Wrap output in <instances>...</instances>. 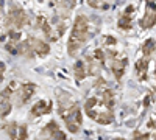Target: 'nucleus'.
<instances>
[{
  "mask_svg": "<svg viewBox=\"0 0 156 140\" xmlns=\"http://www.w3.org/2000/svg\"><path fill=\"white\" fill-rule=\"evenodd\" d=\"M87 19L84 16H76L73 28H72V37H75L76 41H80L81 44H84L89 39V33H87Z\"/></svg>",
  "mask_w": 156,
  "mask_h": 140,
  "instance_id": "obj_1",
  "label": "nucleus"
},
{
  "mask_svg": "<svg viewBox=\"0 0 156 140\" xmlns=\"http://www.w3.org/2000/svg\"><path fill=\"white\" fill-rule=\"evenodd\" d=\"M156 23V6L151 0H147V6H145V14L140 20V27L144 30L151 28L153 25Z\"/></svg>",
  "mask_w": 156,
  "mask_h": 140,
  "instance_id": "obj_2",
  "label": "nucleus"
},
{
  "mask_svg": "<svg viewBox=\"0 0 156 140\" xmlns=\"http://www.w3.org/2000/svg\"><path fill=\"white\" fill-rule=\"evenodd\" d=\"M28 22L27 19V14H25V11L22 8H17V6H12L8 12V23L14 25V27H22Z\"/></svg>",
  "mask_w": 156,
  "mask_h": 140,
  "instance_id": "obj_3",
  "label": "nucleus"
},
{
  "mask_svg": "<svg viewBox=\"0 0 156 140\" xmlns=\"http://www.w3.org/2000/svg\"><path fill=\"white\" fill-rule=\"evenodd\" d=\"M86 114L89 115V118H92V120L98 121L100 125H109V123L114 121V115H112V112H111V111H101V112H97L95 108H92V109L86 111Z\"/></svg>",
  "mask_w": 156,
  "mask_h": 140,
  "instance_id": "obj_4",
  "label": "nucleus"
},
{
  "mask_svg": "<svg viewBox=\"0 0 156 140\" xmlns=\"http://www.w3.org/2000/svg\"><path fill=\"white\" fill-rule=\"evenodd\" d=\"M34 90H36V86H34V84H31V83H25V84H22L20 89H19V94H17V98L20 100V104L27 103V101L33 97Z\"/></svg>",
  "mask_w": 156,
  "mask_h": 140,
  "instance_id": "obj_5",
  "label": "nucleus"
},
{
  "mask_svg": "<svg viewBox=\"0 0 156 140\" xmlns=\"http://www.w3.org/2000/svg\"><path fill=\"white\" fill-rule=\"evenodd\" d=\"M50 111H51V101H48V100H39L31 108L30 114H33L34 117H39V115H44V114H48Z\"/></svg>",
  "mask_w": 156,
  "mask_h": 140,
  "instance_id": "obj_6",
  "label": "nucleus"
},
{
  "mask_svg": "<svg viewBox=\"0 0 156 140\" xmlns=\"http://www.w3.org/2000/svg\"><path fill=\"white\" fill-rule=\"evenodd\" d=\"M117 58H119V56H115V58L111 59V70H112V73H114L115 78H117V80H120L122 76H123V73H125L126 59H125V58L117 59Z\"/></svg>",
  "mask_w": 156,
  "mask_h": 140,
  "instance_id": "obj_7",
  "label": "nucleus"
},
{
  "mask_svg": "<svg viewBox=\"0 0 156 140\" xmlns=\"http://www.w3.org/2000/svg\"><path fill=\"white\" fill-rule=\"evenodd\" d=\"M133 12H134V6H128V8L125 9V12L122 14V17L119 19V22H117L119 28H122V30H129V28H131Z\"/></svg>",
  "mask_w": 156,
  "mask_h": 140,
  "instance_id": "obj_8",
  "label": "nucleus"
},
{
  "mask_svg": "<svg viewBox=\"0 0 156 140\" xmlns=\"http://www.w3.org/2000/svg\"><path fill=\"white\" fill-rule=\"evenodd\" d=\"M30 44H31V47H33V52H36L39 56H45V55H48V52H50L48 44H45L44 41L36 39V37H30Z\"/></svg>",
  "mask_w": 156,
  "mask_h": 140,
  "instance_id": "obj_9",
  "label": "nucleus"
},
{
  "mask_svg": "<svg viewBox=\"0 0 156 140\" xmlns=\"http://www.w3.org/2000/svg\"><path fill=\"white\" fill-rule=\"evenodd\" d=\"M136 70H137V76L140 81L147 80V70H148V59H139L136 62Z\"/></svg>",
  "mask_w": 156,
  "mask_h": 140,
  "instance_id": "obj_10",
  "label": "nucleus"
},
{
  "mask_svg": "<svg viewBox=\"0 0 156 140\" xmlns=\"http://www.w3.org/2000/svg\"><path fill=\"white\" fill-rule=\"evenodd\" d=\"M73 73H75V78L78 81H81L86 78V75H87V70H86V64L83 61H76L75 62V66H73Z\"/></svg>",
  "mask_w": 156,
  "mask_h": 140,
  "instance_id": "obj_11",
  "label": "nucleus"
},
{
  "mask_svg": "<svg viewBox=\"0 0 156 140\" xmlns=\"http://www.w3.org/2000/svg\"><path fill=\"white\" fill-rule=\"evenodd\" d=\"M41 28H42V31H44V34L47 36V39L48 41H51V42H56L58 41V33H55L53 30H51V27L48 25V22L47 20H44V23L41 25Z\"/></svg>",
  "mask_w": 156,
  "mask_h": 140,
  "instance_id": "obj_12",
  "label": "nucleus"
},
{
  "mask_svg": "<svg viewBox=\"0 0 156 140\" xmlns=\"http://www.w3.org/2000/svg\"><path fill=\"white\" fill-rule=\"evenodd\" d=\"M101 98H103V104H105L108 109H111L114 106V95L109 89H101Z\"/></svg>",
  "mask_w": 156,
  "mask_h": 140,
  "instance_id": "obj_13",
  "label": "nucleus"
},
{
  "mask_svg": "<svg viewBox=\"0 0 156 140\" xmlns=\"http://www.w3.org/2000/svg\"><path fill=\"white\" fill-rule=\"evenodd\" d=\"M17 53L23 55V56H28V58H33V47L30 44V41H25L22 44L17 45Z\"/></svg>",
  "mask_w": 156,
  "mask_h": 140,
  "instance_id": "obj_14",
  "label": "nucleus"
},
{
  "mask_svg": "<svg viewBox=\"0 0 156 140\" xmlns=\"http://www.w3.org/2000/svg\"><path fill=\"white\" fill-rule=\"evenodd\" d=\"M80 48H81V42L76 41L75 37L70 36V39H69V42H67V52H69V55H70V56H75L76 52H78Z\"/></svg>",
  "mask_w": 156,
  "mask_h": 140,
  "instance_id": "obj_15",
  "label": "nucleus"
},
{
  "mask_svg": "<svg viewBox=\"0 0 156 140\" xmlns=\"http://www.w3.org/2000/svg\"><path fill=\"white\" fill-rule=\"evenodd\" d=\"M154 50H156V42H154V39H147L145 44H144V47H142V53H144V56L148 58V56L154 52Z\"/></svg>",
  "mask_w": 156,
  "mask_h": 140,
  "instance_id": "obj_16",
  "label": "nucleus"
},
{
  "mask_svg": "<svg viewBox=\"0 0 156 140\" xmlns=\"http://www.w3.org/2000/svg\"><path fill=\"white\" fill-rule=\"evenodd\" d=\"M87 5L95 9H108L109 8L108 0H87Z\"/></svg>",
  "mask_w": 156,
  "mask_h": 140,
  "instance_id": "obj_17",
  "label": "nucleus"
},
{
  "mask_svg": "<svg viewBox=\"0 0 156 140\" xmlns=\"http://www.w3.org/2000/svg\"><path fill=\"white\" fill-rule=\"evenodd\" d=\"M11 111V104H9V100L6 101H0V117H6Z\"/></svg>",
  "mask_w": 156,
  "mask_h": 140,
  "instance_id": "obj_18",
  "label": "nucleus"
},
{
  "mask_svg": "<svg viewBox=\"0 0 156 140\" xmlns=\"http://www.w3.org/2000/svg\"><path fill=\"white\" fill-rule=\"evenodd\" d=\"M5 129L8 132V135L11 138H17V129H19V126L16 123H9L8 126H5Z\"/></svg>",
  "mask_w": 156,
  "mask_h": 140,
  "instance_id": "obj_19",
  "label": "nucleus"
},
{
  "mask_svg": "<svg viewBox=\"0 0 156 140\" xmlns=\"http://www.w3.org/2000/svg\"><path fill=\"white\" fill-rule=\"evenodd\" d=\"M56 129H59V128H58V123H56V121H50V123L45 126V128L42 129V132H41V134H42V135H45V134H48V135H50V134H53Z\"/></svg>",
  "mask_w": 156,
  "mask_h": 140,
  "instance_id": "obj_20",
  "label": "nucleus"
},
{
  "mask_svg": "<svg viewBox=\"0 0 156 140\" xmlns=\"http://www.w3.org/2000/svg\"><path fill=\"white\" fill-rule=\"evenodd\" d=\"M17 137L20 140H25V138H28V132H27V126H19V129H17Z\"/></svg>",
  "mask_w": 156,
  "mask_h": 140,
  "instance_id": "obj_21",
  "label": "nucleus"
},
{
  "mask_svg": "<svg viewBox=\"0 0 156 140\" xmlns=\"http://www.w3.org/2000/svg\"><path fill=\"white\" fill-rule=\"evenodd\" d=\"M11 94H12V89H11V87H6L5 90L0 94V101H6V100H9Z\"/></svg>",
  "mask_w": 156,
  "mask_h": 140,
  "instance_id": "obj_22",
  "label": "nucleus"
},
{
  "mask_svg": "<svg viewBox=\"0 0 156 140\" xmlns=\"http://www.w3.org/2000/svg\"><path fill=\"white\" fill-rule=\"evenodd\" d=\"M98 104V101H97V98H89L87 101H86V104H84V109L86 111H89V109H92V108H95Z\"/></svg>",
  "mask_w": 156,
  "mask_h": 140,
  "instance_id": "obj_23",
  "label": "nucleus"
},
{
  "mask_svg": "<svg viewBox=\"0 0 156 140\" xmlns=\"http://www.w3.org/2000/svg\"><path fill=\"white\" fill-rule=\"evenodd\" d=\"M8 36H9V39L12 42H19V39H20V33L19 31H9Z\"/></svg>",
  "mask_w": 156,
  "mask_h": 140,
  "instance_id": "obj_24",
  "label": "nucleus"
},
{
  "mask_svg": "<svg viewBox=\"0 0 156 140\" xmlns=\"http://www.w3.org/2000/svg\"><path fill=\"white\" fill-rule=\"evenodd\" d=\"M94 59H97L98 62H103L105 61V53H103L101 50H95L94 52Z\"/></svg>",
  "mask_w": 156,
  "mask_h": 140,
  "instance_id": "obj_25",
  "label": "nucleus"
},
{
  "mask_svg": "<svg viewBox=\"0 0 156 140\" xmlns=\"http://www.w3.org/2000/svg\"><path fill=\"white\" fill-rule=\"evenodd\" d=\"M75 3H76V0H62V5L66 9H72L75 6Z\"/></svg>",
  "mask_w": 156,
  "mask_h": 140,
  "instance_id": "obj_26",
  "label": "nucleus"
},
{
  "mask_svg": "<svg viewBox=\"0 0 156 140\" xmlns=\"http://www.w3.org/2000/svg\"><path fill=\"white\" fill-rule=\"evenodd\" d=\"M50 137L51 138H66V134H64L62 131H59V129H56L53 134H50Z\"/></svg>",
  "mask_w": 156,
  "mask_h": 140,
  "instance_id": "obj_27",
  "label": "nucleus"
},
{
  "mask_svg": "<svg viewBox=\"0 0 156 140\" xmlns=\"http://www.w3.org/2000/svg\"><path fill=\"white\" fill-rule=\"evenodd\" d=\"M6 50L11 55H17V47L14 44H6Z\"/></svg>",
  "mask_w": 156,
  "mask_h": 140,
  "instance_id": "obj_28",
  "label": "nucleus"
},
{
  "mask_svg": "<svg viewBox=\"0 0 156 140\" xmlns=\"http://www.w3.org/2000/svg\"><path fill=\"white\" fill-rule=\"evenodd\" d=\"M133 137H134V138H148V137H150V134H148V132H145V134H142V132L136 131V132L133 134Z\"/></svg>",
  "mask_w": 156,
  "mask_h": 140,
  "instance_id": "obj_29",
  "label": "nucleus"
},
{
  "mask_svg": "<svg viewBox=\"0 0 156 140\" xmlns=\"http://www.w3.org/2000/svg\"><path fill=\"white\" fill-rule=\"evenodd\" d=\"M105 39H106V41H105V44H106V45H114V44L117 42L112 36H108V37H105Z\"/></svg>",
  "mask_w": 156,
  "mask_h": 140,
  "instance_id": "obj_30",
  "label": "nucleus"
},
{
  "mask_svg": "<svg viewBox=\"0 0 156 140\" xmlns=\"http://www.w3.org/2000/svg\"><path fill=\"white\" fill-rule=\"evenodd\" d=\"M148 128H151V129H156V117H154L153 120H150V121H148Z\"/></svg>",
  "mask_w": 156,
  "mask_h": 140,
  "instance_id": "obj_31",
  "label": "nucleus"
},
{
  "mask_svg": "<svg viewBox=\"0 0 156 140\" xmlns=\"http://www.w3.org/2000/svg\"><path fill=\"white\" fill-rule=\"evenodd\" d=\"M5 72V64L3 62H0V73H3Z\"/></svg>",
  "mask_w": 156,
  "mask_h": 140,
  "instance_id": "obj_32",
  "label": "nucleus"
},
{
  "mask_svg": "<svg viewBox=\"0 0 156 140\" xmlns=\"http://www.w3.org/2000/svg\"><path fill=\"white\" fill-rule=\"evenodd\" d=\"M148 104H150V97H147V98H145V103H144V108H147Z\"/></svg>",
  "mask_w": 156,
  "mask_h": 140,
  "instance_id": "obj_33",
  "label": "nucleus"
},
{
  "mask_svg": "<svg viewBox=\"0 0 156 140\" xmlns=\"http://www.w3.org/2000/svg\"><path fill=\"white\" fill-rule=\"evenodd\" d=\"M50 2H51V3H61L62 0H50Z\"/></svg>",
  "mask_w": 156,
  "mask_h": 140,
  "instance_id": "obj_34",
  "label": "nucleus"
},
{
  "mask_svg": "<svg viewBox=\"0 0 156 140\" xmlns=\"http://www.w3.org/2000/svg\"><path fill=\"white\" fill-rule=\"evenodd\" d=\"M3 81V78H2V73H0V83H2Z\"/></svg>",
  "mask_w": 156,
  "mask_h": 140,
  "instance_id": "obj_35",
  "label": "nucleus"
},
{
  "mask_svg": "<svg viewBox=\"0 0 156 140\" xmlns=\"http://www.w3.org/2000/svg\"><path fill=\"white\" fill-rule=\"evenodd\" d=\"M151 2H153V0H151Z\"/></svg>",
  "mask_w": 156,
  "mask_h": 140,
  "instance_id": "obj_36",
  "label": "nucleus"
}]
</instances>
